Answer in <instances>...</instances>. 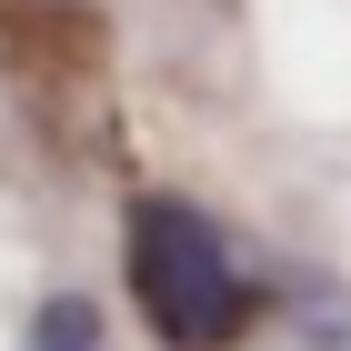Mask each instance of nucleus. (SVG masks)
Wrapping results in <instances>:
<instances>
[{"instance_id": "f03ea898", "label": "nucleus", "mask_w": 351, "mask_h": 351, "mask_svg": "<svg viewBox=\"0 0 351 351\" xmlns=\"http://www.w3.org/2000/svg\"><path fill=\"white\" fill-rule=\"evenodd\" d=\"M101 341H110V311L90 291H51L30 311V351H101Z\"/></svg>"}, {"instance_id": "f257e3e1", "label": "nucleus", "mask_w": 351, "mask_h": 351, "mask_svg": "<svg viewBox=\"0 0 351 351\" xmlns=\"http://www.w3.org/2000/svg\"><path fill=\"white\" fill-rule=\"evenodd\" d=\"M121 271H131V301H141V322H151L161 351H231L261 322V281H251V271L231 261V241H221L191 201H171V191L131 201V221H121Z\"/></svg>"}]
</instances>
